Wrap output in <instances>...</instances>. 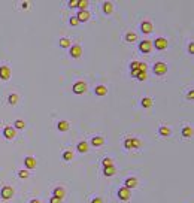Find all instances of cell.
<instances>
[{"mask_svg":"<svg viewBox=\"0 0 194 203\" xmlns=\"http://www.w3.org/2000/svg\"><path fill=\"white\" fill-rule=\"evenodd\" d=\"M0 197H2L3 200H11L12 197H14V188H12L11 185H5L2 190H0Z\"/></svg>","mask_w":194,"mask_h":203,"instance_id":"6da1fadb","label":"cell"},{"mask_svg":"<svg viewBox=\"0 0 194 203\" xmlns=\"http://www.w3.org/2000/svg\"><path fill=\"white\" fill-rule=\"evenodd\" d=\"M152 70H154V73L157 75V76H163L167 72V64H166V63H163V61H158V63H155V64H154Z\"/></svg>","mask_w":194,"mask_h":203,"instance_id":"7a4b0ae2","label":"cell"},{"mask_svg":"<svg viewBox=\"0 0 194 203\" xmlns=\"http://www.w3.org/2000/svg\"><path fill=\"white\" fill-rule=\"evenodd\" d=\"M72 91H73L75 94H84V93L87 91V84H85L84 81H78V82H75L73 87H72Z\"/></svg>","mask_w":194,"mask_h":203,"instance_id":"3957f363","label":"cell"},{"mask_svg":"<svg viewBox=\"0 0 194 203\" xmlns=\"http://www.w3.org/2000/svg\"><path fill=\"white\" fill-rule=\"evenodd\" d=\"M118 199L120 200H123V202H128L130 200V197H132V193H130V190L128 188H125V187H121L120 190H118Z\"/></svg>","mask_w":194,"mask_h":203,"instance_id":"277c9868","label":"cell"},{"mask_svg":"<svg viewBox=\"0 0 194 203\" xmlns=\"http://www.w3.org/2000/svg\"><path fill=\"white\" fill-rule=\"evenodd\" d=\"M152 48L158 49V51H163L167 48V39H164V37H157L154 42H152Z\"/></svg>","mask_w":194,"mask_h":203,"instance_id":"5b68a950","label":"cell"},{"mask_svg":"<svg viewBox=\"0 0 194 203\" xmlns=\"http://www.w3.org/2000/svg\"><path fill=\"white\" fill-rule=\"evenodd\" d=\"M151 49H152V42L151 41L145 39V41L139 42V51H140V52L148 54V52H151Z\"/></svg>","mask_w":194,"mask_h":203,"instance_id":"8992f818","label":"cell"},{"mask_svg":"<svg viewBox=\"0 0 194 203\" xmlns=\"http://www.w3.org/2000/svg\"><path fill=\"white\" fill-rule=\"evenodd\" d=\"M3 134H5V137L8 139V141H14V139H15V136H17V132H15V129H14V127L6 125L5 129H3Z\"/></svg>","mask_w":194,"mask_h":203,"instance_id":"52a82bcc","label":"cell"},{"mask_svg":"<svg viewBox=\"0 0 194 203\" xmlns=\"http://www.w3.org/2000/svg\"><path fill=\"white\" fill-rule=\"evenodd\" d=\"M69 54H70L72 58H79V57L82 55V48H81L79 45H73V46H70Z\"/></svg>","mask_w":194,"mask_h":203,"instance_id":"ba28073f","label":"cell"},{"mask_svg":"<svg viewBox=\"0 0 194 203\" xmlns=\"http://www.w3.org/2000/svg\"><path fill=\"white\" fill-rule=\"evenodd\" d=\"M137 185H139V181H137V178H133V176L127 178V179L124 181V187H125V188H128V190H132V188H136Z\"/></svg>","mask_w":194,"mask_h":203,"instance_id":"9c48e42d","label":"cell"},{"mask_svg":"<svg viewBox=\"0 0 194 203\" xmlns=\"http://www.w3.org/2000/svg\"><path fill=\"white\" fill-rule=\"evenodd\" d=\"M53 197L63 200L64 197H66V190H64L63 187H55V188L53 190Z\"/></svg>","mask_w":194,"mask_h":203,"instance_id":"30bf717a","label":"cell"},{"mask_svg":"<svg viewBox=\"0 0 194 203\" xmlns=\"http://www.w3.org/2000/svg\"><path fill=\"white\" fill-rule=\"evenodd\" d=\"M140 30H142V33H144V34H149V33L154 32V25L149 21H144V22L140 24Z\"/></svg>","mask_w":194,"mask_h":203,"instance_id":"8fae6325","label":"cell"},{"mask_svg":"<svg viewBox=\"0 0 194 203\" xmlns=\"http://www.w3.org/2000/svg\"><path fill=\"white\" fill-rule=\"evenodd\" d=\"M36 158L34 157H25L24 158V166H25V169H27V170H32V169H34L36 167Z\"/></svg>","mask_w":194,"mask_h":203,"instance_id":"7c38bea8","label":"cell"},{"mask_svg":"<svg viewBox=\"0 0 194 203\" xmlns=\"http://www.w3.org/2000/svg\"><path fill=\"white\" fill-rule=\"evenodd\" d=\"M11 78V69L9 66H0V79L8 81Z\"/></svg>","mask_w":194,"mask_h":203,"instance_id":"4fadbf2b","label":"cell"},{"mask_svg":"<svg viewBox=\"0 0 194 203\" xmlns=\"http://www.w3.org/2000/svg\"><path fill=\"white\" fill-rule=\"evenodd\" d=\"M76 18H78L79 22H85V21H88L90 18H91V15H90L88 10H79V12H78V15H76Z\"/></svg>","mask_w":194,"mask_h":203,"instance_id":"5bb4252c","label":"cell"},{"mask_svg":"<svg viewBox=\"0 0 194 203\" xmlns=\"http://www.w3.org/2000/svg\"><path fill=\"white\" fill-rule=\"evenodd\" d=\"M57 129H58L60 132H67V130L70 129V123L66 121V120H61V121L57 123Z\"/></svg>","mask_w":194,"mask_h":203,"instance_id":"9a60e30c","label":"cell"},{"mask_svg":"<svg viewBox=\"0 0 194 203\" xmlns=\"http://www.w3.org/2000/svg\"><path fill=\"white\" fill-rule=\"evenodd\" d=\"M94 93H96V96L103 97V96H106V94H108V88H106L105 85H97V87L94 88Z\"/></svg>","mask_w":194,"mask_h":203,"instance_id":"2e32d148","label":"cell"},{"mask_svg":"<svg viewBox=\"0 0 194 203\" xmlns=\"http://www.w3.org/2000/svg\"><path fill=\"white\" fill-rule=\"evenodd\" d=\"M102 9H103V14L111 15L112 12H113V5L111 2H105V3H103V6H102Z\"/></svg>","mask_w":194,"mask_h":203,"instance_id":"e0dca14e","label":"cell"},{"mask_svg":"<svg viewBox=\"0 0 194 203\" xmlns=\"http://www.w3.org/2000/svg\"><path fill=\"white\" fill-rule=\"evenodd\" d=\"M76 149H78V152H81V154H85V152H88V149H90V145L87 142H79L76 145Z\"/></svg>","mask_w":194,"mask_h":203,"instance_id":"ac0fdd59","label":"cell"},{"mask_svg":"<svg viewBox=\"0 0 194 203\" xmlns=\"http://www.w3.org/2000/svg\"><path fill=\"white\" fill-rule=\"evenodd\" d=\"M124 41L125 42H136L137 41V34L134 33V32H128V33H125V36H124Z\"/></svg>","mask_w":194,"mask_h":203,"instance_id":"d6986e66","label":"cell"},{"mask_svg":"<svg viewBox=\"0 0 194 203\" xmlns=\"http://www.w3.org/2000/svg\"><path fill=\"white\" fill-rule=\"evenodd\" d=\"M130 73H132L133 78H136L137 81H145L146 79V72H139V70H136V72H130Z\"/></svg>","mask_w":194,"mask_h":203,"instance_id":"ffe728a7","label":"cell"},{"mask_svg":"<svg viewBox=\"0 0 194 203\" xmlns=\"http://www.w3.org/2000/svg\"><path fill=\"white\" fill-rule=\"evenodd\" d=\"M103 144H105V137L103 136H96L91 139V145L93 146H102Z\"/></svg>","mask_w":194,"mask_h":203,"instance_id":"44dd1931","label":"cell"},{"mask_svg":"<svg viewBox=\"0 0 194 203\" xmlns=\"http://www.w3.org/2000/svg\"><path fill=\"white\" fill-rule=\"evenodd\" d=\"M181 133H182V137H185V139H190V137L193 136V127H191V125H185Z\"/></svg>","mask_w":194,"mask_h":203,"instance_id":"7402d4cb","label":"cell"},{"mask_svg":"<svg viewBox=\"0 0 194 203\" xmlns=\"http://www.w3.org/2000/svg\"><path fill=\"white\" fill-rule=\"evenodd\" d=\"M158 134L163 136V137H167V136H170V129L167 125H160V129H158Z\"/></svg>","mask_w":194,"mask_h":203,"instance_id":"603a6c76","label":"cell"},{"mask_svg":"<svg viewBox=\"0 0 194 203\" xmlns=\"http://www.w3.org/2000/svg\"><path fill=\"white\" fill-rule=\"evenodd\" d=\"M116 173V169H115V166H109V167H103V175L105 176H113Z\"/></svg>","mask_w":194,"mask_h":203,"instance_id":"cb8c5ba5","label":"cell"},{"mask_svg":"<svg viewBox=\"0 0 194 203\" xmlns=\"http://www.w3.org/2000/svg\"><path fill=\"white\" fill-rule=\"evenodd\" d=\"M18 102H20V96L18 94H9V97H8V103L9 105H12V106H14V105H17L18 103Z\"/></svg>","mask_w":194,"mask_h":203,"instance_id":"d4e9b609","label":"cell"},{"mask_svg":"<svg viewBox=\"0 0 194 203\" xmlns=\"http://www.w3.org/2000/svg\"><path fill=\"white\" fill-rule=\"evenodd\" d=\"M60 46L64 48V49H66V48H70V46H72V42H70L69 37H61V39H60Z\"/></svg>","mask_w":194,"mask_h":203,"instance_id":"484cf974","label":"cell"},{"mask_svg":"<svg viewBox=\"0 0 194 203\" xmlns=\"http://www.w3.org/2000/svg\"><path fill=\"white\" fill-rule=\"evenodd\" d=\"M152 103H154V100L151 97H144V99H142V102H140V105L144 106V108H151Z\"/></svg>","mask_w":194,"mask_h":203,"instance_id":"4316f807","label":"cell"},{"mask_svg":"<svg viewBox=\"0 0 194 203\" xmlns=\"http://www.w3.org/2000/svg\"><path fill=\"white\" fill-rule=\"evenodd\" d=\"M63 160L64 161H72L73 160V152L70 149H66V151L63 152Z\"/></svg>","mask_w":194,"mask_h":203,"instance_id":"83f0119b","label":"cell"},{"mask_svg":"<svg viewBox=\"0 0 194 203\" xmlns=\"http://www.w3.org/2000/svg\"><path fill=\"white\" fill-rule=\"evenodd\" d=\"M102 164H103V167L113 166V160H112L111 157H105V158H103V161H102Z\"/></svg>","mask_w":194,"mask_h":203,"instance_id":"f1b7e54d","label":"cell"},{"mask_svg":"<svg viewBox=\"0 0 194 203\" xmlns=\"http://www.w3.org/2000/svg\"><path fill=\"white\" fill-rule=\"evenodd\" d=\"M87 6H88L87 0H78V9L79 10H87Z\"/></svg>","mask_w":194,"mask_h":203,"instance_id":"f546056e","label":"cell"},{"mask_svg":"<svg viewBox=\"0 0 194 203\" xmlns=\"http://www.w3.org/2000/svg\"><path fill=\"white\" fill-rule=\"evenodd\" d=\"M25 127V123L22 121V120H17L15 123H14V129H18V130H22Z\"/></svg>","mask_w":194,"mask_h":203,"instance_id":"4dcf8cb0","label":"cell"},{"mask_svg":"<svg viewBox=\"0 0 194 203\" xmlns=\"http://www.w3.org/2000/svg\"><path fill=\"white\" fill-rule=\"evenodd\" d=\"M123 145H124V148H125V149H133V145H132V137H127V139H124Z\"/></svg>","mask_w":194,"mask_h":203,"instance_id":"1f68e13d","label":"cell"},{"mask_svg":"<svg viewBox=\"0 0 194 203\" xmlns=\"http://www.w3.org/2000/svg\"><path fill=\"white\" fill-rule=\"evenodd\" d=\"M18 176L21 178V179H27V178L30 176V173H29V170H27V169H22V170H20V172H18Z\"/></svg>","mask_w":194,"mask_h":203,"instance_id":"d6a6232c","label":"cell"},{"mask_svg":"<svg viewBox=\"0 0 194 203\" xmlns=\"http://www.w3.org/2000/svg\"><path fill=\"white\" fill-rule=\"evenodd\" d=\"M132 145H133V149H134V148H139L142 145V142L139 141L137 137H132Z\"/></svg>","mask_w":194,"mask_h":203,"instance_id":"836d02e7","label":"cell"},{"mask_svg":"<svg viewBox=\"0 0 194 203\" xmlns=\"http://www.w3.org/2000/svg\"><path fill=\"white\" fill-rule=\"evenodd\" d=\"M148 66H146V63H139V72H146Z\"/></svg>","mask_w":194,"mask_h":203,"instance_id":"e575fe53","label":"cell"},{"mask_svg":"<svg viewBox=\"0 0 194 203\" xmlns=\"http://www.w3.org/2000/svg\"><path fill=\"white\" fill-rule=\"evenodd\" d=\"M69 22H70V25H78V24H79V21H78L76 17H72V18L69 20Z\"/></svg>","mask_w":194,"mask_h":203,"instance_id":"d590c367","label":"cell"},{"mask_svg":"<svg viewBox=\"0 0 194 203\" xmlns=\"http://www.w3.org/2000/svg\"><path fill=\"white\" fill-rule=\"evenodd\" d=\"M69 8H78V0H70V2H69Z\"/></svg>","mask_w":194,"mask_h":203,"instance_id":"8d00e7d4","label":"cell"},{"mask_svg":"<svg viewBox=\"0 0 194 203\" xmlns=\"http://www.w3.org/2000/svg\"><path fill=\"white\" fill-rule=\"evenodd\" d=\"M90 203H103V200H102V197H94V199H91Z\"/></svg>","mask_w":194,"mask_h":203,"instance_id":"74e56055","label":"cell"},{"mask_svg":"<svg viewBox=\"0 0 194 203\" xmlns=\"http://www.w3.org/2000/svg\"><path fill=\"white\" fill-rule=\"evenodd\" d=\"M49 203H61V200L60 199H55V197H51L49 199Z\"/></svg>","mask_w":194,"mask_h":203,"instance_id":"f35d334b","label":"cell"},{"mask_svg":"<svg viewBox=\"0 0 194 203\" xmlns=\"http://www.w3.org/2000/svg\"><path fill=\"white\" fill-rule=\"evenodd\" d=\"M29 6H30L29 2H22V3H21V8H22V9H29Z\"/></svg>","mask_w":194,"mask_h":203,"instance_id":"ab89813d","label":"cell"},{"mask_svg":"<svg viewBox=\"0 0 194 203\" xmlns=\"http://www.w3.org/2000/svg\"><path fill=\"white\" fill-rule=\"evenodd\" d=\"M188 52H190V54H193V52H194V45H193V43H190V45H188Z\"/></svg>","mask_w":194,"mask_h":203,"instance_id":"60d3db41","label":"cell"},{"mask_svg":"<svg viewBox=\"0 0 194 203\" xmlns=\"http://www.w3.org/2000/svg\"><path fill=\"white\" fill-rule=\"evenodd\" d=\"M187 97H188L190 100H193V97H194V91H188V94H187Z\"/></svg>","mask_w":194,"mask_h":203,"instance_id":"b9f144b4","label":"cell"},{"mask_svg":"<svg viewBox=\"0 0 194 203\" xmlns=\"http://www.w3.org/2000/svg\"><path fill=\"white\" fill-rule=\"evenodd\" d=\"M29 203H41V200H39V199H32Z\"/></svg>","mask_w":194,"mask_h":203,"instance_id":"7bdbcfd3","label":"cell"}]
</instances>
